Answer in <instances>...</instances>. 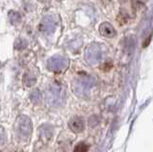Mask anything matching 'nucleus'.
Returning <instances> with one entry per match:
<instances>
[{
  "instance_id": "1",
  "label": "nucleus",
  "mask_w": 153,
  "mask_h": 152,
  "mask_svg": "<svg viewBox=\"0 0 153 152\" xmlns=\"http://www.w3.org/2000/svg\"><path fill=\"white\" fill-rule=\"evenodd\" d=\"M85 122L81 117H74L69 122V128L74 133H80L84 130Z\"/></svg>"
},
{
  "instance_id": "2",
  "label": "nucleus",
  "mask_w": 153,
  "mask_h": 152,
  "mask_svg": "<svg viewBox=\"0 0 153 152\" xmlns=\"http://www.w3.org/2000/svg\"><path fill=\"white\" fill-rule=\"evenodd\" d=\"M100 35L104 37H108V39H112V37L116 36L117 32L114 29L113 26L110 23L104 22L100 26Z\"/></svg>"
},
{
  "instance_id": "3",
  "label": "nucleus",
  "mask_w": 153,
  "mask_h": 152,
  "mask_svg": "<svg viewBox=\"0 0 153 152\" xmlns=\"http://www.w3.org/2000/svg\"><path fill=\"white\" fill-rule=\"evenodd\" d=\"M88 150H89V145L82 142H79L74 148V152H88Z\"/></svg>"
}]
</instances>
